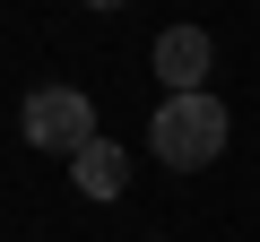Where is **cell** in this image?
Listing matches in <instances>:
<instances>
[{"mask_svg":"<svg viewBox=\"0 0 260 242\" xmlns=\"http://www.w3.org/2000/svg\"><path fill=\"white\" fill-rule=\"evenodd\" d=\"M225 139H234V121H225V104H217L208 87H200V95H165L156 121H148V156L174 165V173H208V165L225 156Z\"/></svg>","mask_w":260,"mask_h":242,"instance_id":"1","label":"cell"},{"mask_svg":"<svg viewBox=\"0 0 260 242\" xmlns=\"http://www.w3.org/2000/svg\"><path fill=\"white\" fill-rule=\"evenodd\" d=\"M26 139H35L44 156H87V147H95V104H87L78 87H35V95H26Z\"/></svg>","mask_w":260,"mask_h":242,"instance_id":"2","label":"cell"},{"mask_svg":"<svg viewBox=\"0 0 260 242\" xmlns=\"http://www.w3.org/2000/svg\"><path fill=\"white\" fill-rule=\"evenodd\" d=\"M208 26H165L156 35V78H165V95H200L208 87Z\"/></svg>","mask_w":260,"mask_h":242,"instance_id":"3","label":"cell"},{"mask_svg":"<svg viewBox=\"0 0 260 242\" xmlns=\"http://www.w3.org/2000/svg\"><path fill=\"white\" fill-rule=\"evenodd\" d=\"M70 182H78L87 199H121V182H130V156H121L113 139H95L87 156H70Z\"/></svg>","mask_w":260,"mask_h":242,"instance_id":"4","label":"cell"},{"mask_svg":"<svg viewBox=\"0 0 260 242\" xmlns=\"http://www.w3.org/2000/svg\"><path fill=\"white\" fill-rule=\"evenodd\" d=\"M87 9H121V0H87Z\"/></svg>","mask_w":260,"mask_h":242,"instance_id":"5","label":"cell"}]
</instances>
